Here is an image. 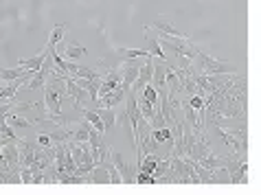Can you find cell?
Wrapping results in <instances>:
<instances>
[{
	"mask_svg": "<svg viewBox=\"0 0 261 195\" xmlns=\"http://www.w3.org/2000/svg\"><path fill=\"white\" fill-rule=\"evenodd\" d=\"M193 169H196V176H198L200 185H220L218 176H215L213 169H207V167H202L200 163H196V160H193Z\"/></svg>",
	"mask_w": 261,
	"mask_h": 195,
	"instance_id": "9",
	"label": "cell"
},
{
	"mask_svg": "<svg viewBox=\"0 0 261 195\" xmlns=\"http://www.w3.org/2000/svg\"><path fill=\"white\" fill-rule=\"evenodd\" d=\"M103 167L108 169V176H110V185H123V180H121V174H119V169L114 167L112 163V158H103Z\"/></svg>",
	"mask_w": 261,
	"mask_h": 195,
	"instance_id": "19",
	"label": "cell"
},
{
	"mask_svg": "<svg viewBox=\"0 0 261 195\" xmlns=\"http://www.w3.org/2000/svg\"><path fill=\"white\" fill-rule=\"evenodd\" d=\"M136 182L138 185H156V178L149 174H143V171H136Z\"/></svg>",
	"mask_w": 261,
	"mask_h": 195,
	"instance_id": "24",
	"label": "cell"
},
{
	"mask_svg": "<svg viewBox=\"0 0 261 195\" xmlns=\"http://www.w3.org/2000/svg\"><path fill=\"white\" fill-rule=\"evenodd\" d=\"M125 94L127 92L123 90V88H116V90L103 94V97H99V101L92 103V105H94V108H97V105H103V108H114V105H121L125 101Z\"/></svg>",
	"mask_w": 261,
	"mask_h": 195,
	"instance_id": "7",
	"label": "cell"
},
{
	"mask_svg": "<svg viewBox=\"0 0 261 195\" xmlns=\"http://www.w3.org/2000/svg\"><path fill=\"white\" fill-rule=\"evenodd\" d=\"M24 68H0V79L2 81H15V79H20L22 75H24Z\"/></svg>",
	"mask_w": 261,
	"mask_h": 195,
	"instance_id": "20",
	"label": "cell"
},
{
	"mask_svg": "<svg viewBox=\"0 0 261 195\" xmlns=\"http://www.w3.org/2000/svg\"><path fill=\"white\" fill-rule=\"evenodd\" d=\"M154 26L158 29V33H163V35H169V37H187L185 33H180L176 29L174 24H171L169 18H165V15H158L156 20H154Z\"/></svg>",
	"mask_w": 261,
	"mask_h": 195,
	"instance_id": "8",
	"label": "cell"
},
{
	"mask_svg": "<svg viewBox=\"0 0 261 195\" xmlns=\"http://www.w3.org/2000/svg\"><path fill=\"white\" fill-rule=\"evenodd\" d=\"M37 143H40V147H51L53 145V141L48 138V134H42V136L37 138Z\"/></svg>",
	"mask_w": 261,
	"mask_h": 195,
	"instance_id": "25",
	"label": "cell"
},
{
	"mask_svg": "<svg viewBox=\"0 0 261 195\" xmlns=\"http://www.w3.org/2000/svg\"><path fill=\"white\" fill-rule=\"evenodd\" d=\"M64 90H66V94H68V97L75 101V110H81L86 101H90L88 92H86L81 86H77L73 77H66V75H64Z\"/></svg>",
	"mask_w": 261,
	"mask_h": 195,
	"instance_id": "3",
	"label": "cell"
},
{
	"mask_svg": "<svg viewBox=\"0 0 261 195\" xmlns=\"http://www.w3.org/2000/svg\"><path fill=\"white\" fill-rule=\"evenodd\" d=\"M44 57H46V51H42L37 57H31V59H22V62L18 64L20 68H24V70H40L42 68V64H44Z\"/></svg>",
	"mask_w": 261,
	"mask_h": 195,
	"instance_id": "18",
	"label": "cell"
},
{
	"mask_svg": "<svg viewBox=\"0 0 261 195\" xmlns=\"http://www.w3.org/2000/svg\"><path fill=\"white\" fill-rule=\"evenodd\" d=\"M246 174H248V160H242L240 167L231 174L229 182L231 185H244V182H246Z\"/></svg>",
	"mask_w": 261,
	"mask_h": 195,
	"instance_id": "17",
	"label": "cell"
},
{
	"mask_svg": "<svg viewBox=\"0 0 261 195\" xmlns=\"http://www.w3.org/2000/svg\"><path fill=\"white\" fill-rule=\"evenodd\" d=\"M191 70L202 72V75H231V72H237L235 66H231L226 62H218V59L209 57V55L202 51H198L196 59L191 62Z\"/></svg>",
	"mask_w": 261,
	"mask_h": 195,
	"instance_id": "1",
	"label": "cell"
},
{
	"mask_svg": "<svg viewBox=\"0 0 261 195\" xmlns=\"http://www.w3.org/2000/svg\"><path fill=\"white\" fill-rule=\"evenodd\" d=\"M88 48L81 46V44H64L62 46V55L64 59H70V62H75V59H79L81 55H86Z\"/></svg>",
	"mask_w": 261,
	"mask_h": 195,
	"instance_id": "11",
	"label": "cell"
},
{
	"mask_svg": "<svg viewBox=\"0 0 261 195\" xmlns=\"http://www.w3.org/2000/svg\"><path fill=\"white\" fill-rule=\"evenodd\" d=\"M18 152H20V167H31L35 163V145L20 138L18 141Z\"/></svg>",
	"mask_w": 261,
	"mask_h": 195,
	"instance_id": "6",
	"label": "cell"
},
{
	"mask_svg": "<svg viewBox=\"0 0 261 195\" xmlns=\"http://www.w3.org/2000/svg\"><path fill=\"white\" fill-rule=\"evenodd\" d=\"M46 79H48V72L40 68V70L35 72V75L31 77L29 81L24 83V88H26V90H40V88H44V86H46Z\"/></svg>",
	"mask_w": 261,
	"mask_h": 195,
	"instance_id": "14",
	"label": "cell"
},
{
	"mask_svg": "<svg viewBox=\"0 0 261 195\" xmlns=\"http://www.w3.org/2000/svg\"><path fill=\"white\" fill-rule=\"evenodd\" d=\"M94 112H97L99 116H101V121H103V125H105V132L108 130H112V127L116 125V112L112 108H103V105H97V108H92Z\"/></svg>",
	"mask_w": 261,
	"mask_h": 195,
	"instance_id": "10",
	"label": "cell"
},
{
	"mask_svg": "<svg viewBox=\"0 0 261 195\" xmlns=\"http://www.w3.org/2000/svg\"><path fill=\"white\" fill-rule=\"evenodd\" d=\"M152 75H154V57H147V62L141 66V70H138L136 81L132 83V92H141L143 88L152 81Z\"/></svg>",
	"mask_w": 261,
	"mask_h": 195,
	"instance_id": "4",
	"label": "cell"
},
{
	"mask_svg": "<svg viewBox=\"0 0 261 195\" xmlns=\"http://www.w3.org/2000/svg\"><path fill=\"white\" fill-rule=\"evenodd\" d=\"M209 154H213L211 152V143H209V138L204 136V132H200L196 136V141H193V145H191V152H189L187 158L200 160V158H204V156H209Z\"/></svg>",
	"mask_w": 261,
	"mask_h": 195,
	"instance_id": "5",
	"label": "cell"
},
{
	"mask_svg": "<svg viewBox=\"0 0 261 195\" xmlns=\"http://www.w3.org/2000/svg\"><path fill=\"white\" fill-rule=\"evenodd\" d=\"M145 33H147V44H149V55H152V57H156V59H160V62H167V53L160 48L158 40L152 35V33H149L147 26H145Z\"/></svg>",
	"mask_w": 261,
	"mask_h": 195,
	"instance_id": "12",
	"label": "cell"
},
{
	"mask_svg": "<svg viewBox=\"0 0 261 195\" xmlns=\"http://www.w3.org/2000/svg\"><path fill=\"white\" fill-rule=\"evenodd\" d=\"M90 182H92V185H108V182H110L108 169L103 167V163L94 165V169L90 171Z\"/></svg>",
	"mask_w": 261,
	"mask_h": 195,
	"instance_id": "13",
	"label": "cell"
},
{
	"mask_svg": "<svg viewBox=\"0 0 261 195\" xmlns=\"http://www.w3.org/2000/svg\"><path fill=\"white\" fill-rule=\"evenodd\" d=\"M81 116H84V119L88 121V123H90L94 130H99V132H103L105 134V125H103V121H101V116H99L97 112H94V110H84L81 108V112H79Z\"/></svg>",
	"mask_w": 261,
	"mask_h": 195,
	"instance_id": "16",
	"label": "cell"
},
{
	"mask_svg": "<svg viewBox=\"0 0 261 195\" xmlns=\"http://www.w3.org/2000/svg\"><path fill=\"white\" fill-rule=\"evenodd\" d=\"M116 55H119L123 62H127V59H138V57H152L149 55V51H141V48H116Z\"/></svg>",
	"mask_w": 261,
	"mask_h": 195,
	"instance_id": "15",
	"label": "cell"
},
{
	"mask_svg": "<svg viewBox=\"0 0 261 195\" xmlns=\"http://www.w3.org/2000/svg\"><path fill=\"white\" fill-rule=\"evenodd\" d=\"M141 94H143V97L147 99L149 103H158V90H156V88L152 86V83H147V86H145V88H143V90H141Z\"/></svg>",
	"mask_w": 261,
	"mask_h": 195,
	"instance_id": "23",
	"label": "cell"
},
{
	"mask_svg": "<svg viewBox=\"0 0 261 195\" xmlns=\"http://www.w3.org/2000/svg\"><path fill=\"white\" fill-rule=\"evenodd\" d=\"M7 123H9L11 127H31V125H33L31 121L22 119V116H20L18 112H11V114H7Z\"/></svg>",
	"mask_w": 261,
	"mask_h": 195,
	"instance_id": "21",
	"label": "cell"
},
{
	"mask_svg": "<svg viewBox=\"0 0 261 195\" xmlns=\"http://www.w3.org/2000/svg\"><path fill=\"white\" fill-rule=\"evenodd\" d=\"M64 31H66V24H57V26H55V29L51 31V37H48V44H46V46H53V48H55V44H57V42L64 37Z\"/></svg>",
	"mask_w": 261,
	"mask_h": 195,
	"instance_id": "22",
	"label": "cell"
},
{
	"mask_svg": "<svg viewBox=\"0 0 261 195\" xmlns=\"http://www.w3.org/2000/svg\"><path fill=\"white\" fill-rule=\"evenodd\" d=\"M110 158H112V163H114L116 169H119L121 180H123L125 185H134V182H136V171H138V169H134L132 165H127L125 156L119 154V152H112V149H110Z\"/></svg>",
	"mask_w": 261,
	"mask_h": 195,
	"instance_id": "2",
	"label": "cell"
}]
</instances>
